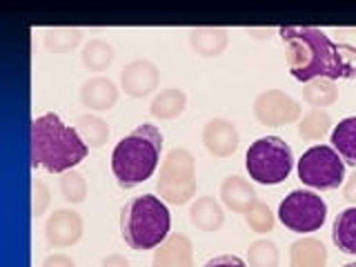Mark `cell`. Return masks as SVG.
<instances>
[{
	"label": "cell",
	"mask_w": 356,
	"mask_h": 267,
	"mask_svg": "<svg viewBox=\"0 0 356 267\" xmlns=\"http://www.w3.org/2000/svg\"><path fill=\"white\" fill-rule=\"evenodd\" d=\"M278 36L287 47L289 74L298 83L356 78V42L332 40L318 27H281Z\"/></svg>",
	"instance_id": "obj_1"
},
{
	"label": "cell",
	"mask_w": 356,
	"mask_h": 267,
	"mask_svg": "<svg viewBox=\"0 0 356 267\" xmlns=\"http://www.w3.org/2000/svg\"><path fill=\"white\" fill-rule=\"evenodd\" d=\"M89 147L76 127L58 114H42L31 122V165L49 174H65L81 165Z\"/></svg>",
	"instance_id": "obj_2"
},
{
	"label": "cell",
	"mask_w": 356,
	"mask_h": 267,
	"mask_svg": "<svg viewBox=\"0 0 356 267\" xmlns=\"http://www.w3.org/2000/svg\"><path fill=\"white\" fill-rule=\"evenodd\" d=\"M163 134L152 122H143L111 152V172L120 189H134L149 181L161 163Z\"/></svg>",
	"instance_id": "obj_3"
},
{
	"label": "cell",
	"mask_w": 356,
	"mask_h": 267,
	"mask_svg": "<svg viewBox=\"0 0 356 267\" xmlns=\"http://www.w3.org/2000/svg\"><path fill=\"white\" fill-rule=\"evenodd\" d=\"M172 229V214L165 200L154 194L129 198L120 209V234L122 241L134 252L154 250L163 245Z\"/></svg>",
	"instance_id": "obj_4"
},
{
	"label": "cell",
	"mask_w": 356,
	"mask_h": 267,
	"mask_svg": "<svg viewBox=\"0 0 356 267\" xmlns=\"http://www.w3.org/2000/svg\"><path fill=\"white\" fill-rule=\"evenodd\" d=\"M245 170L259 185H281L294 170V152L283 138L263 136L250 145L245 154Z\"/></svg>",
	"instance_id": "obj_5"
},
{
	"label": "cell",
	"mask_w": 356,
	"mask_h": 267,
	"mask_svg": "<svg viewBox=\"0 0 356 267\" xmlns=\"http://www.w3.org/2000/svg\"><path fill=\"white\" fill-rule=\"evenodd\" d=\"M161 198L172 205H185L196 194V161L189 149L174 147L161 163L159 183Z\"/></svg>",
	"instance_id": "obj_6"
},
{
	"label": "cell",
	"mask_w": 356,
	"mask_h": 267,
	"mask_svg": "<svg viewBox=\"0 0 356 267\" xmlns=\"http://www.w3.org/2000/svg\"><path fill=\"white\" fill-rule=\"evenodd\" d=\"M300 183L330 192L345 183V163L332 145H314L309 147L296 165Z\"/></svg>",
	"instance_id": "obj_7"
},
{
	"label": "cell",
	"mask_w": 356,
	"mask_h": 267,
	"mask_svg": "<svg viewBox=\"0 0 356 267\" xmlns=\"http://www.w3.org/2000/svg\"><path fill=\"white\" fill-rule=\"evenodd\" d=\"M278 220L289 232L309 234L325 225L327 220V203L316 192L309 189H294L289 192L281 205H278Z\"/></svg>",
	"instance_id": "obj_8"
},
{
	"label": "cell",
	"mask_w": 356,
	"mask_h": 267,
	"mask_svg": "<svg viewBox=\"0 0 356 267\" xmlns=\"http://www.w3.org/2000/svg\"><path fill=\"white\" fill-rule=\"evenodd\" d=\"M254 116L265 127H283L300 118V103L281 89H267L254 98Z\"/></svg>",
	"instance_id": "obj_9"
},
{
	"label": "cell",
	"mask_w": 356,
	"mask_h": 267,
	"mask_svg": "<svg viewBox=\"0 0 356 267\" xmlns=\"http://www.w3.org/2000/svg\"><path fill=\"white\" fill-rule=\"evenodd\" d=\"M85 222L83 216L74 209H56L44 222V238L54 250L72 248L83 238Z\"/></svg>",
	"instance_id": "obj_10"
},
{
	"label": "cell",
	"mask_w": 356,
	"mask_h": 267,
	"mask_svg": "<svg viewBox=\"0 0 356 267\" xmlns=\"http://www.w3.org/2000/svg\"><path fill=\"white\" fill-rule=\"evenodd\" d=\"M161 83V72L152 60L136 58L127 63L120 72V87L131 98H145L154 94Z\"/></svg>",
	"instance_id": "obj_11"
},
{
	"label": "cell",
	"mask_w": 356,
	"mask_h": 267,
	"mask_svg": "<svg viewBox=\"0 0 356 267\" xmlns=\"http://www.w3.org/2000/svg\"><path fill=\"white\" fill-rule=\"evenodd\" d=\"M203 145L214 159H229L238 152V129L227 118H211L203 127Z\"/></svg>",
	"instance_id": "obj_12"
},
{
	"label": "cell",
	"mask_w": 356,
	"mask_h": 267,
	"mask_svg": "<svg viewBox=\"0 0 356 267\" xmlns=\"http://www.w3.org/2000/svg\"><path fill=\"white\" fill-rule=\"evenodd\" d=\"M152 267H194V245L185 234H170L154 252Z\"/></svg>",
	"instance_id": "obj_13"
},
{
	"label": "cell",
	"mask_w": 356,
	"mask_h": 267,
	"mask_svg": "<svg viewBox=\"0 0 356 267\" xmlns=\"http://www.w3.org/2000/svg\"><path fill=\"white\" fill-rule=\"evenodd\" d=\"M118 87L111 78L94 76L83 83L81 87V103L87 109L94 111H107L118 103Z\"/></svg>",
	"instance_id": "obj_14"
},
{
	"label": "cell",
	"mask_w": 356,
	"mask_h": 267,
	"mask_svg": "<svg viewBox=\"0 0 356 267\" xmlns=\"http://www.w3.org/2000/svg\"><path fill=\"white\" fill-rule=\"evenodd\" d=\"M220 200L234 214H245L259 198H256V189L250 185V181L232 174L220 183Z\"/></svg>",
	"instance_id": "obj_15"
},
{
	"label": "cell",
	"mask_w": 356,
	"mask_h": 267,
	"mask_svg": "<svg viewBox=\"0 0 356 267\" xmlns=\"http://www.w3.org/2000/svg\"><path fill=\"white\" fill-rule=\"evenodd\" d=\"M189 47L203 58H218V56L227 49L229 33L220 27H196L189 29Z\"/></svg>",
	"instance_id": "obj_16"
},
{
	"label": "cell",
	"mask_w": 356,
	"mask_h": 267,
	"mask_svg": "<svg viewBox=\"0 0 356 267\" xmlns=\"http://www.w3.org/2000/svg\"><path fill=\"white\" fill-rule=\"evenodd\" d=\"M289 267H327V248L321 238L307 236L289 245Z\"/></svg>",
	"instance_id": "obj_17"
},
{
	"label": "cell",
	"mask_w": 356,
	"mask_h": 267,
	"mask_svg": "<svg viewBox=\"0 0 356 267\" xmlns=\"http://www.w3.org/2000/svg\"><path fill=\"white\" fill-rule=\"evenodd\" d=\"M189 220L200 232H218L225 225V211L218 200L211 196H200L189 207Z\"/></svg>",
	"instance_id": "obj_18"
},
{
	"label": "cell",
	"mask_w": 356,
	"mask_h": 267,
	"mask_svg": "<svg viewBox=\"0 0 356 267\" xmlns=\"http://www.w3.org/2000/svg\"><path fill=\"white\" fill-rule=\"evenodd\" d=\"M185 107H187V94L183 89L167 87L161 94L154 96L152 105H149V114L161 120H174L183 114Z\"/></svg>",
	"instance_id": "obj_19"
},
{
	"label": "cell",
	"mask_w": 356,
	"mask_h": 267,
	"mask_svg": "<svg viewBox=\"0 0 356 267\" xmlns=\"http://www.w3.org/2000/svg\"><path fill=\"white\" fill-rule=\"evenodd\" d=\"M332 147L343 159L345 165H352L356 170V116L343 118L330 136Z\"/></svg>",
	"instance_id": "obj_20"
},
{
	"label": "cell",
	"mask_w": 356,
	"mask_h": 267,
	"mask_svg": "<svg viewBox=\"0 0 356 267\" xmlns=\"http://www.w3.org/2000/svg\"><path fill=\"white\" fill-rule=\"evenodd\" d=\"M332 241L343 254L356 256V205L339 211L332 225Z\"/></svg>",
	"instance_id": "obj_21"
},
{
	"label": "cell",
	"mask_w": 356,
	"mask_h": 267,
	"mask_svg": "<svg viewBox=\"0 0 356 267\" xmlns=\"http://www.w3.org/2000/svg\"><path fill=\"white\" fill-rule=\"evenodd\" d=\"M76 129H78V134H81V138L85 140V145H87L89 149L103 147V145L111 136L109 125L100 116H96V114H83V116H78Z\"/></svg>",
	"instance_id": "obj_22"
},
{
	"label": "cell",
	"mask_w": 356,
	"mask_h": 267,
	"mask_svg": "<svg viewBox=\"0 0 356 267\" xmlns=\"http://www.w3.org/2000/svg\"><path fill=\"white\" fill-rule=\"evenodd\" d=\"M303 100L314 109L330 107L339 100V87L334 81H327V78H316V81L305 83Z\"/></svg>",
	"instance_id": "obj_23"
},
{
	"label": "cell",
	"mask_w": 356,
	"mask_h": 267,
	"mask_svg": "<svg viewBox=\"0 0 356 267\" xmlns=\"http://www.w3.org/2000/svg\"><path fill=\"white\" fill-rule=\"evenodd\" d=\"M114 56H116L114 47H111L107 40L94 38L83 47L81 60H83V65L87 67L89 72H105L107 67L114 63Z\"/></svg>",
	"instance_id": "obj_24"
},
{
	"label": "cell",
	"mask_w": 356,
	"mask_h": 267,
	"mask_svg": "<svg viewBox=\"0 0 356 267\" xmlns=\"http://www.w3.org/2000/svg\"><path fill=\"white\" fill-rule=\"evenodd\" d=\"M332 129V116L325 109H312L298 125V136L303 140H321Z\"/></svg>",
	"instance_id": "obj_25"
},
{
	"label": "cell",
	"mask_w": 356,
	"mask_h": 267,
	"mask_svg": "<svg viewBox=\"0 0 356 267\" xmlns=\"http://www.w3.org/2000/svg\"><path fill=\"white\" fill-rule=\"evenodd\" d=\"M278 263H281V252H278L274 241L259 238L250 245L248 267H278Z\"/></svg>",
	"instance_id": "obj_26"
},
{
	"label": "cell",
	"mask_w": 356,
	"mask_h": 267,
	"mask_svg": "<svg viewBox=\"0 0 356 267\" xmlns=\"http://www.w3.org/2000/svg\"><path fill=\"white\" fill-rule=\"evenodd\" d=\"M83 40V31L81 29H49L44 33V47H47L51 54H67L76 49Z\"/></svg>",
	"instance_id": "obj_27"
},
{
	"label": "cell",
	"mask_w": 356,
	"mask_h": 267,
	"mask_svg": "<svg viewBox=\"0 0 356 267\" xmlns=\"http://www.w3.org/2000/svg\"><path fill=\"white\" fill-rule=\"evenodd\" d=\"M58 187H60V196H63L70 205H81L83 200L87 198V192H89L85 176H83L81 172H78V170L65 172V174L60 176Z\"/></svg>",
	"instance_id": "obj_28"
},
{
	"label": "cell",
	"mask_w": 356,
	"mask_h": 267,
	"mask_svg": "<svg viewBox=\"0 0 356 267\" xmlns=\"http://www.w3.org/2000/svg\"><path fill=\"white\" fill-rule=\"evenodd\" d=\"M245 222L250 225L252 232L256 234H267V232H272L274 229V214H272V209L267 207V203H263V200H256V203L245 211Z\"/></svg>",
	"instance_id": "obj_29"
},
{
	"label": "cell",
	"mask_w": 356,
	"mask_h": 267,
	"mask_svg": "<svg viewBox=\"0 0 356 267\" xmlns=\"http://www.w3.org/2000/svg\"><path fill=\"white\" fill-rule=\"evenodd\" d=\"M49 187L44 185L42 181H36L33 183V216H42L44 211L49 207Z\"/></svg>",
	"instance_id": "obj_30"
},
{
	"label": "cell",
	"mask_w": 356,
	"mask_h": 267,
	"mask_svg": "<svg viewBox=\"0 0 356 267\" xmlns=\"http://www.w3.org/2000/svg\"><path fill=\"white\" fill-rule=\"evenodd\" d=\"M203 267H248V263L236 254H222L216 259H209Z\"/></svg>",
	"instance_id": "obj_31"
},
{
	"label": "cell",
	"mask_w": 356,
	"mask_h": 267,
	"mask_svg": "<svg viewBox=\"0 0 356 267\" xmlns=\"http://www.w3.org/2000/svg\"><path fill=\"white\" fill-rule=\"evenodd\" d=\"M42 267H76V261L67 254H51L42 261Z\"/></svg>",
	"instance_id": "obj_32"
},
{
	"label": "cell",
	"mask_w": 356,
	"mask_h": 267,
	"mask_svg": "<svg viewBox=\"0 0 356 267\" xmlns=\"http://www.w3.org/2000/svg\"><path fill=\"white\" fill-rule=\"evenodd\" d=\"M343 198L348 200V203L356 205V170L348 181L343 183Z\"/></svg>",
	"instance_id": "obj_33"
},
{
	"label": "cell",
	"mask_w": 356,
	"mask_h": 267,
	"mask_svg": "<svg viewBox=\"0 0 356 267\" xmlns=\"http://www.w3.org/2000/svg\"><path fill=\"white\" fill-rule=\"evenodd\" d=\"M100 267H131L129 261L125 259V256H120V254H109L107 259L100 263Z\"/></svg>",
	"instance_id": "obj_34"
},
{
	"label": "cell",
	"mask_w": 356,
	"mask_h": 267,
	"mask_svg": "<svg viewBox=\"0 0 356 267\" xmlns=\"http://www.w3.org/2000/svg\"><path fill=\"white\" fill-rule=\"evenodd\" d=\"M343 267H356V263H348V265H343Z\"/></svg>",
	"instance_id": "obj_35"
}]
</instances>
